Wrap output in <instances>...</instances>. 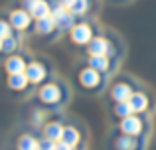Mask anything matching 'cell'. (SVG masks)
I'll use <instances>...</instances> for the list:
<instances>
[{
    "label": "cell",
    "mask_w": 156,
    "mask_h": 150,
    "mask_svg": "<svg viewBox=\"0 0 156 150\" xmlns=\"http://www.w3.org/2000/svg\"><path fill=\"white\" fill-rule=\"evenodd\" d=\"M73 12H69L67 8H63L61 4H57L55 8L51 10V18L53 22H55V28H59V30H69V28H73L75 24H73Z\"/></svg>",
    "instance_id": "obj_1"
},
{
    "label": "cell",
    "mask_w": 156,
    "mask_h": 150,
    "mask_svg": "<svg viewBox=\"0 0 156 150\" xmlns=\"http://www.w3.org/2000/svg\"><path fill=\"white\" fill-rule=\"evenodd\" d=\"M24 6H26L28 14L34 16L36 20L46 18V16H51V8L48 4V0H24Z\"/></svg>",
    "instance_id": "obj_2"
},
{
    "label": "cell",
    "mask_w": 156,
    "mask_h": 150,
    "mask_svg": "<svg viewBox=\"0 0 156 150\" xmlns=\"http://www.w3.org/2000/svg\"><path fill=\"white\" fill-rule=\"evenodd\" d=\"M10 24L16 30H26L30 26V14L26 10H14L10 14Z\"/></svg>",
    "instance_id": "obj_3"
},
{
    "label": "cell",
    "mask_w": 156,
    "mask_h": 150,
    "mask_svg": "<svg viewBox=\"0 0 156 150\" xmlns=\"http://www.w3.org/2000/svg\"><path fill=\"white\" fill-rule=\"evenodd\" d=\"M71 38H73V42H77V44H87V42H91V28H89L87 24L73 26Z\"/></svg>",
    "instance_id": "obj_4"
},
{
    "label": "cell",
    "mask_w": 156,
    "mask_h": 150,
    "mask_svg": "<svg viewBox=\"0 0 156 150\" xmlns=\"http://www.w3.org/2000/svg\"><path fill=\"white\" fill-rule=\"evenodd\" d=\"M24 73H26L28 81H32V83H38V81H42L44 77H46V71H44V67L40 65V63H30V65L24 69Z\"/></svg>",
    "instance_id": "obj_5"
},
{
    "label": "cell",
    "mask_w": 156,
    "mask_h": 150,
    "mask_svg": "<svg viewBox=\"0 0 156 150\" xmlns=\"http://www.w3.org/2000/svg\"><path fill=\"white\" fill-rule=\"evenodd\" d=\"M140 128H142V123H140V119H136V117H126V119L122 120V131H125L129 136L138 134Z\"/></svg>",
    "instance_id": "obj_6"
},
{
    "label": "cell",
    "mask_w": 156,
    "mask_h": 150,
    "mask_svg": "<svg viewBox=\"0 0 156 150\" xmlns=\"http://www.w3.org/2000/svg\"><path fill=\"white\" fill-rule=\"evenodd\" d=\"M89 51H91V55H105L107 51H109V42L103 38H95L89 42Z\"/></svg>",
    "instance_id": "obj_7"
},
{
    "label": "cell",
    "mask_w": 156,
    "mask_h": 150,
    "mask_svg": "<svg viewBox=\"0 0 156 150\" xmlns=\"http://www.w3.org/2000/svg\"><path fill=\"white\" fill-rule=\"evenodd\" d=\"M44 134H46V138H50V140H61L63 138V127L61 124H57V123H50L46 128H44Z\"/></svg>",
    "instance_id": "obj_8"
},
{
    "label": "cell",
    "mask_w": 156,
    "mask_h": 150,
    "mask_svg": "<svg viewBox=\"0 0 156 150\" xmlns=\"http://www.w3.org/2000/svg\"><path fill=\"white\" fill-rule=\"evenodd\" d=\"M40 97H42V101H46V103H53V101L59 99V89H57L55 85H46V87L40 91Z\"/></svg>",
    "instance_id": "obj_9"
},
{
    "label": "cell",
    "mask_w": 156,
    "mask_h": 150,
    "mask_svg": "<svg viewBox=\"0 0 156 150\" xmlns=\"http://www.w3.org/2000/svg\"><path fill=\"white\" fill-rule=\"evenodd\" d=\"M24 69H26V65H24V59L22 58H10L6 61V71L8 73H24Z\"/></svg>",
    "instance_id": "obj_10"
},
{
    "label": "cell",
    "mask_w": 156,
    "mask_h": 150,
    "mask_svg": "<svg viewBox=\"0 0 156 150\" xmlns=\"http://www.w3.org/2000/svg\"><path fill=\"white\" fill-rule=\"evenodd\" d=\"M130 97H133V91H130L126 85H117V87H113V99H117L119 103H121V101H129Z\"/></svg>",
    "instance_id": "obj_11"
},
{
    "label": "cell",
    "mask_w": 156,
    "mask_h": 150,
    "mask_svg": "<svg viewBox=\"0 0 156 150\" xmlns=\"http://www.w3.org/2000/svg\"><path fill=\"white\" fill-rule=\"evenodd\" d=\"M55 28V22H53L51 16H46V18H40L38 24H36V30L40 32V34H50V32Z\"/></svg>",
    "instance_id": "obj_12"
},
{
    "label": "cell",
    "mask_w": 156,
    "mask_h": 150,
    "mask_svg": "<svg viewBox=\"0 0 156 150\" xmlns=\"http://www.w3.org/2000/svg\"><path fill=\"white\" fill-rule=\"evenodd\" d=\"M97 81H99V71L97 69H85L83 73H81V83L87 85V87H91V85H97Z\"/></svg>",
    "instance_id": "obj_13"
},
{
    "label": "cell",
    "mask_w": 156,
    "mask_h": 150,
    "mask_svg": "<svg viewBox=\"0 0 156 150\" xmlns=\"http://www.w3.org/2000/svg\"><path fill=\"white\" fill-rule=\"evenodd\" d=\"M129 103H130V107H133L134 113H140V111H144V109H146V103H148V101H146L144 95L136 93V95H133V97L129 99Z\"/></svg>",
    "instance_id": "obj_14"
},
{
    "label": "cell",
    "mask_w": 156,
    "mask_h": 150,
    "mask_svg": "<svg viewBox=\"0 0 156 150\" xmlns=\"http://www.w3.org/2000/svg\"><path fill=\"white\" fill-rule=\"evenodd\" d=\"M63 140L65 144H69V146H75L77 142H79V132L75 131V128H71V127H67V128H63Z\"/></svg>",
    "instance_id": "obj_15"
},
{
    "label": "cell",
    "mask_w": 156,
    "mask_h": 150,
    "mask_svg": "<svg viewBox=\"0 0 156 150\" xmlns=\"http://www.w3.org/2000/svg\"><path fill=\"white\" fill-rule=\"evenodd\" d=\"M18 148L20 150H40V142L34 136H22L18 140Z\"/></svg>",
    "instance_id": "obj_16"
},
{
    "label": "cell",
    "mask_w": 156,
    "mask_h": 150,
    "mask_svg": "<svg viewBox=\"0 0 156 150\" xmlns=\"http://www.w3.org/2000/svg\"><path fill=\"white\" fill-rule=\"evenodd\" d=\"M28 83V77L26 73H12L10 75V81H8V85H10L12 89H24Z\"/></svg>",
    "instance_id": "obj_17"
},
{
    "label": "cell",
    "mask_w": 156,
    "mask_h": 150,
    "mask_svg": "<svg viewBox=\"0 0 156 150\" xmlns=\"http://www.w3.org/2000/svg\"><path fill=\"white\" fill-rule=\"evenodd\" d=\"M67 10H69V12H73L75 16L85 14V12L89 10V0H73V2H71V6H69Z\"/></svg>",
    "instance_id": "obj_18"
},
{
    "label": "cell",
    "mask_w": 156,
    "mask_h": 150,
    "mask_svg": "<svg viewBox=\"0 0 156 150\" xmlns=\"http://www.w3.org/2000/svg\"><path fill=\"white\" fill-rule=\"evenodd\" d=\"M89 65L97 71H105L107 67H109V61H107L105 55H93V58L89 59Z\"/></svg>",
    "instance_id": "obj_19"
},
{
    "label": "cell",
    "mask_w": 156,
    "mask_h": 150,
    "mask_svg": "<svg viewBox=\"0 0 156 150\" xmlns=\"http://www.w3.org/2000/svg\"><path fill=\"white\" fill-rule=\"evenodd\" d=\"M115 113H117L119 117H122V119H126V117H130V113H134V111H133L129 101H121V103L115 107Z\"/></svg>",
    "instance_id": "obj_20"
},
{
    "label": "cell",
    "mask_w": 156,
    "mask_h": 150,
    "mask_svg": "<svg viewBox=\"0 0 156 150\" xmlns=\"http://www.w3.org/2000/svg\"><path fill=\"white\" fill-rule=\"evenodd\" d=\"M119 148H121V150H133L134 148L133 136H122V138L119 140Z\"/></svg>",
    "instance_id": "obj_21"
},
{
    "label": "cell",
    "mask_w": 156,
    "mask_h": 150,
    "mask_svg": "<svg viewBox=\"0 0 156 150\" xmlns=\"http://www.w3.org/2000/svg\"><path fill=\"white\" fill-rule=\"evenodd\" d=\"M14 47H16V40L14 38H10V36H8V38L2 40V50L4 51H12Z\"/></svg>",
    "instance_id": "obj_22"
},
{
    "label": "cell",
    "mask_w": 156,
    "mask_h": 150,
    "mask_svg": "<svg viewBox=\"0 0 156 150\" xmlns=\"http://www.w3.org/2000/svg\"><path fill=\"white\" fill-rule=\"evenodd\" d=\"M8 36H10V26H8L4 20H0V40L8 38Z\"/></svg>",
    "instance_id": "obj_23"
},
{
    "label": "cell",
    "mask_w": 156,
    "mask_h": 150,
    "mask_svg": "<svg viewBox=\"0 0 156 150\" xmlns=\"http://www.w3.org/2000/svg\"><path fill=\"white\" fill-rule=\"evenodd\" d=\"M40 150H55V142L50 138H44L42 142H40Z\"/></svg>",
    "instance_id": "obj_24"
},
{
    "label": "cell",
    "mask_w": 156,
    "mask_h": 150,
    "mask_svg": "<svg viewBox=\"0 0 156 150\" xmlns=\"http://www.w3.org/2000/svg\"><path fill=\"white\" fill-rule=\"evenodd\" d=\"M55 150H71V146H69V144H65L63 140H61V142L55 144Z\"/></svg>",
    "instance_id": "obj_25"
},
{
    "label": "cell",
    "mask_w": 156,
    "mask_h": 150,
    "mask_svg": "<svg viewBox=\"0 0 156 150\" xmlns=\"http://www.w3.org/2000/svg\"><path fill=\"white\" fill-rule=\"evenodd\" d=\"M0 50H2V40H0Z\"/></svg>",
    "instance_id": "obj_26"
}]
</instances>
